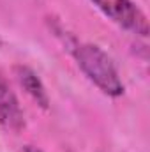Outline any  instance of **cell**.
I'll list each match as a JSON object with an SVG mask.
<instances>
[{"label": "cell", "instance_id": "cell-2", "mask_svg": "<svg viewBox=\"0 0 150 152\" xmlns=\"http://www.w3.org/2000/svg\"><path fill=\"white\" fill-rule=\"evenodd\" d=\"M106 18L113 23L136 34L140 37L149 36V20L147 14L133 0H90Z\"/></svg>", "mask_w": 150, "mask_h": 152}, {"label": "cell", "instance_id": "cell-5", "mask_svg": "<svg viewBox=\"0 0 150 152\" xmlns=\"http://www.w3.org/2000/svg\"><path fill=\"white\" fill-rule=\"evenodd\" d=\"M27 152H42V151H39V149H34V147H28V149H27Z\"/></svg>", "mask_w": 150, "mask_h": 152}, {"label": "cell", "instance_id": "cell-3", "mask_svg": "<svg viewBox=\"0 0 150 152\" xmlns=\"http://www.w3.org/2000/svg\"><path fill=\"white\" fill-rule=\"evenodd\" d=\"M0 126L7 131H21L25 127V113L9 81L0 73Z\"/></svg>", "mask_w": 150, "mask_h": 152}, {"label": "cell", "instance_id": "cell-1", "mask_svg": "<svg viewBox=\"0 0 150 152\" xmlns=\"http://www.w3.org/2000/svg\"><path fill=\"white\" fill-rule=\"evenodd\" d=\"M78 67L103 94L110 97H120L125 90L124 81L111 57L92 42H74L71 48Z\"/></svg>", "mask_w": 150, "mask_h": 152}, {"label": "cell", "instance_id": "cell-4", "mask_svg": "<svg viewBox=\"0 0 150 152\" xmlns=\"http://www.w3.org/2000/svg\"><path fill=\"white\" fill-rule=\"evenodd\" d=\"M14 76L18 80V83L21 85V88L32 97V101L41 106L42 110H48L50 108V96H48V90L44 87V83L41 81V78L36 75V71H32L30 67L27 66H14Z\"/></svg>", "mask_w": 150, "mask_h": 152}]
</instances>
